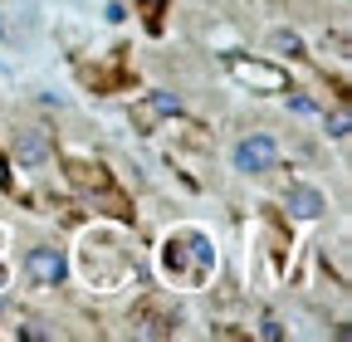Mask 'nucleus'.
I'll use <instances>...</instances> for the list:
<instances>
[{
  "mask_svg": "<svg viewBox=\"0 0 352 342\" xmlns=\"http://www.w3.org/2000/svg\"><path fill=\"white\" fill-rule=\"evenodd\" d=\"M274 161H279V142L270 133H250L230 147V166L240 176H264V171H274Z\"/></svg>",
  "mask_w": 352,
  "mask_h": 342,
  "instance_id": "nucleus-1",
  "label": "nucleus"
},
{
  "mask_svg": "<svg viewBox=\"0 0 352 342\" xmlns=\"http://www.w3.org/2000/svg\"><path fill=\"white\" fill-rule=\"evenodd\" d=\"M25 274L39 288H59L69 279V254L59 244H34V249H25Z\"/></svg>",
  "mask_w": 352,
  "mask_h": 342,
  "instance_id": "nucleus-2",
  "label": "nucleus"
},
{
  "mask_svg": "<svg viewBox=\"0 0 352 342\" xmlns=\"http://www.w3.org/2000/svg\"><path fill=\"white\" fill-rule=\"evenodd\" d=\"M284 210H289L294 220H318L323 210H328V196L318 186H289L284 191Z\"/></svg>",
  "mask_w": 352,
  "mask_h": 342,
  "instance_id": "nucleus-3",
  "label": "nucleus"
},
{
  "mask_svg": "<svg viewBox=\"0 0 352 342\" xmlns=\"http://www.w3.org/2000/svg\"><path fill=\"white\" fill-rule=\"evenodd\" d=\"M15 161H25V166H44V161H50V142H44L39 127H25V133L15 137Z\"/></svg>",
  "mask_w": 352,
  "mask_h": 342,
  "instance_id": "nucleus-4",
  "label": "nucleus"
},
{
  "mask_svg": "<svg viewBox=\"0 0 352 342\" xmlns=\"http://www.w3.org/2000/svg\"><path fill=\"white\" fill-rule=\"evenodd\" d=\"M147 108H152L157 117H176V113H182V98H176V93H166V89H157Z\"/></svg>",
  "mask_w": 352,
  "mask_h": 342,
  "instance_id": "nucleus-5",
  "label": "nucleus"
},
{
  "mask_svg": "<svg viewBox=\"0 0 352 342\" xmlns=\"http://www.w3.org/2000/svg\"><path fill=\"white\" fill-rule=\"evenodd\" d=\"M270 49H279V54H303V39H298L294 30H274V34H270Z\"/></svg>",
  "mask_w": 352,
  "mask_h": 342,
  "instance_id": "nucleus-6",
  "label": "nucleus"
},
{
  "mask_svg": "<svg viewBox=\"0 0 352 342\" xmlns=\"http://www.w3.org/2000/svg\"><path fill=\"white\" fill-rule=\"evenodd\" d=\"M347 133H352V117L347 113H328V137L333 142H347Z\"/></svg>",
  "mask_w": 352,
  "mask_h": 342,
  "instance_id": "nucleus-7",
  "label": "nucleus"
},
{
  "mask_svg": "<svg viewBox=\"0 0 352 342\" xmlns=\"http://www.w3.org/2000/svg\"><path fill=\"white\" fill-rule=\"evenodd\" d=\"M259 337H264V342H279V337H284V328H279L274 318H264V323H259Z\"/></svg>",
  "mask_w": 352,
  "mask_h": 342,
  "instance_id": "nucleus-8",
  "label": "nucleus"
},
{
  "mask_svg": "<svg viewBox=\"0 0 352 342\" xmlns=\"http://www.w3.org/2000/svg\"><path fill=\"white\" fill-rule=\"evenodd\" d=\"M0 313H6V298H0Z\"/></svg>",
  "mask_w": 352,
  "mask_h": 342,
  "instance_id": "nucleus-9",
  "label": "nucleus"
}]
</instances>
